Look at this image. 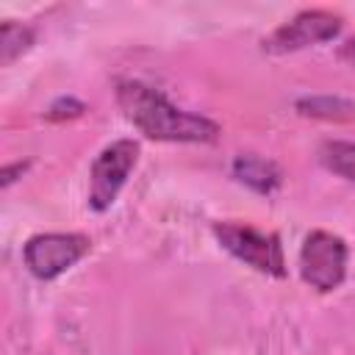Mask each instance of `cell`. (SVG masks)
Here are the masks:
<instances>
[{
	"label": "cell",
	"instance_id": "6da1fadb",
	"mask_svg": "<svg viewBox=\"0 0 355 355\" xmlns=\"http://www.w3.org/2000/svg\"><path fill=\"white\" fill-rule=\"evenodd\" d=\"M116 103L128 122L155 141H214L219 125L169 103L158 89L141 80H119Z\"/></svg>",
	"mask_w": 355,
	"mask_h": 355
},
{
	"label": "cell",
	"instance_id": "7c38bea8",
	"mask_svg": "<svg viewBox=\"0 0 355 355\" xmlns=\"http://www.w3.org/2000/svg\"><path fill=\"white\" fill-rule=\"evenodd\" d=\"M28 169V164H22V161H17V164H8L6 169H3V186H11L14 180H17V175H22Z\"/></svg>",
	"mask_w": 355,
	"mask_h": 355
},
{
	"label": "cell",
	"instance_id": "5b68a950",
	"mask_svg": "<svg viewBox=\"0 0 355 355\" xmlns=\"http://www.w3.org/2000/svg\"><path fill=\"white\" fill-rule=\"evenodd\" d=\"M89 250L92 241L83 233H39L25 241L22 258L33 277L55 280L58 275L72 269Z\"/></svg>",
	"mask_w": 355,
	"mask_h": 355
},
{
	"label": "cell",
	"instance_id": "277c9868",
	"mask_svg": "<svg viewBox=\"0 0 355 355\" xmlns=\"http://www.w3.org/2000/svg\"><path fill=\"white\" fill-rule=\"evenodd\" d=\"M349 250L341 236L327 230H313L305 236L300 250V277L316 291H333L347 277Z\"/></svg>",
	"mask_w": 355,
	"mask_h": 355
},
{
	"label": "cell",
	"instance_id": "52a82bcc",
	"mask_svg": "<svg viewBox=\"0 0 355 355\" xmlns=\"http://www.w3.org/2000/svg\"><path fill=\"white\" fill-rule=\"evenodd\" d=\"M233 175L244 186H250L258 194H272L280 186V169L277 164L261 158V155H239L233 161Z\"/></svg>",
	"mask_w": 355,
	"mask_h": 355
},
{
	"label": "cell",
	"instance_id": "8fae6325",
	"mask_svg": "<svg viewBox=\"0 0 355 355\" xmlns=\"http://www.w3.org/2000/svg\"><path fill=\"white\" fill-rule=\"evenodd\" d=\"M83 111H86V105H83V103H78V100L67 97V100H55V103L50 105L47 116H50V119H69V116H80Z\"/></svg>",
	"mask_w": 355,
	"mask_h": 355
},
{
	"label": "cell",
	"instance_id": "7a4b0ae2",
	"mask_svg": "<svg viewBox=\"0 0 355 355\" xmlns=\"http://www.w3.org/2000/svg\"><path fill=\"white\" fill-rule=\"evenodd\" d=\"M214 236L241 263H247L263 275H272V277L286 275V261H283V247H280L277 233H263V230H258L252 225H241V222H216Z\"/></svg>",
	"mask_w": 355,
	"mask_h": 355
},
{
	"label": "cell",
	"instance_id": "9c48e42d",
	"mask_svg": "<svg viewBox=\"0 0 355 355\" xmlns=\"http://www.w3.org/2000/svg\"><path fill=\"white\" fill-rule=\"evenodd\" d=\"M33 44V31L19 22H3L0 28V64L8 67Z\"/></svg>",
	"mask_w": 355,
	"mask_h": 355
},
{
	"label": "cell",
	"instance_id": "8992f818",
	"mask_svg": "<svg viewBox=\"0 0 355 355\" xmlns=\"http://www.w3.org/2000/svg\"><path fill=\"white\" fill-rule=\"evenodd\" d=\"M341 28H344V19L338 14L324 11V8H308V11H300L297 17H291L288 22H283L280 28H275L263 39V50L277 53V55L297 53V50L336 39L341 33Z\"/></svg>",
	"mask_w": 355,
	"mask_h": 355
},
{
	"label": "cell",
	"instance_id": "3957f363",
	"mask_svg": "<svg viewBox=\"0 0 355 355\" xmlns=\"http://www.w3.org/2000/svg\"><path fill=\"white\" fill-rule=\"evenodd\" d=\"M136 164H139V141L116 139L108 147H103L89 175V208L108 211L119 197L122 186L128 183Z\"/></svg>",
	"mask_w": 355,
	"mask_h": 355
},
{
	"label": "cell",
	"instance_id": "4fadbf2b",
	"mask_svg": "<svg viewBox=\"0 0 355 355\" xmlns=\"http://www.w3.org/2000/svg\"><path fill=\"white\" fill-rule=\"evenodd\" d=\"M338 55H341V61H347L349 67H355V36H352V39H347V42L341 44Z\"/></svg>",
	"mask_w": 355,
	"mask_h": 355
},
{
	"label": "cell",
	"instance_id": "ba28073f",
	"mask_svg": "<svg viewBox=\"0 0 355 355\" xmlns=\"http://www.w3.org/2000/svg\"><path fill=\"white\" fill-rule=\"evenodd\" d=\"M319 158L333 175L355 183V141H324Z\"/></svg>",
	"mask_w": 355,
	"mask_h": 355
},
{
	"label": "cell",
	"instance_id": "30bf717a",
	"mask_svg": "<svg viewBox=\"0 0 355 355\" xmlns=\"http://www.w3.org/2000/svg\"><path fill=\"white\" fill-rule=\"evenodd\" d=\"M300 114L305 116H322V119H352L355 105L344 100H327V97H313V100H300L297 103Z\"/></svg>",
	"mask_w": 355,
	"mask_h": 355
}]
</instances>
